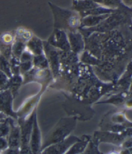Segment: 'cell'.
Instances as JSON below:
<instances>
[{"mask_svg":"<svg viewBox=\"0 0 132 154\" xmlns=\"http://www.w3.org/2000/svg\"><path fill=\"white\" fill-rule=\"evenodd\" d=\"M76 121L74 118L61 119L46 137L41 149L47 147L49 145L60 142L68 137L72 131L74 129Z\"/></svg>","mask_w":132,"mask_h":154,"instance_id":"cell-1","label":"cell"},{"mask_svg":"<svg viewBox=\"0 0 132 154\" xmlns=\"http://www.w3.org/2000/svg\"><path fill=\"white\" fill-rule=\"evenodd\" d=\"M50 6L54 12L55 25L56 27L71 29L81 25L79 16L75 12L56 8V6L51 4Z\"/></svg>","mask_w":132,"mask_h":154,"instance_id":"cell-2","label":"cell"},{"mask_svg":"<svg viewBox=\"0 0 132 154\" xmlns=\"http://www.w3.org/2000/svg\"><path fill=\"white\" fill-rule=\"evenodd\" d=\"M80 139L75 136H69L64 140L49 145L42 149L41 154H65L72 145Z\"/></svg>","mask_w":132,"mask_h":154,"instance_id":"cell-3","label":"cell"},{"mask_svg":"<svg viewBox=\"0 0 132 154\" xmlns=\"http://www.w3.org/2000/svg\"><path fill=\"white\" fill-rule=\"evenodd\" d=\"M12 94L10 89L0 91V113L16 118V114L12 110Z\"/></svg>","mask_w":132,"mask_h":154,"instance_id":"cell-4","label":"cell"},{"mask_svg":"<svg viewBox=\"0 0 132 154\" xmlns=\"http://www.w3.org/2000/svg\"><path fill=\"white\" fill-rule=\"evenodd\" d=\"M30 148L32 154H38L41 147V133L39 126H38L36 116H34L32 127L30 137Z\"/></svg>","mask_w":132,"mask_h":154,"instance_id":"cell-5","label":"cell"},{"mask_svg":"<svg viewBox=\"0 0 132 154\" xmlns=\"http://www.w3.org/2000/svg\"><path fill=\"white\" fill-rule=\"evenodd\" d=\"M21 129L19 126H11V130L8 134V147L12 149H19L21 146Z\"/></svg>","mask_w":132,"mask_h":154,"instance_id":"cell-6","label":"cell"},{"mask_svg":"<svg viewBox=\"0 0 132 154\" xmlns=\"http://www.w3.org/2000/svg\"><path fill=\"white\" fill-rule=\"evenodd\" d=\"M88 143L89 139L87 138V137L80 139L72 145L65 154H79L82 153L87 148Z\"/></svg>","mask_w":132,"mask_h":154,"instance_id":"cell-7","label":"cell"},{"mask_svg":"<svg viewBox=\"0 0 132 154\" xmlns=\"http://www.w3.org/2000/svg\"><path fill=\"white\" fill-rule=\"evenodd\" d=\"M109 14H103V15H98V16H90L87 17L84 19L81 24L83 25L85 27H93L95 26L96 25L99 24L102 20H104L105 18L108 17Z\"/></svg>","mask_w":132,"mask_h":154,"instance_id":"cell-8","label":"cell"},{"mask_svg":"<svg viewBox=\"0 0 132 154\" xmlns=\"http://www.w3.org/2000/svg\"><path fill=\"white\" fill-rule=\"evenodd\" d=\"M80 36V35H77V34H69L70 43H71V46L72 48H74L75 51L81 50L83 46L81 37Z\"/></svg>","mask_w":132,"mask_h":154,"instance_id":"cell-9","label":"cell"},{"mask_svg":"<svg viewBox=\"0 0 132 154\" xmlns=\"http://www.w3.org/2000/svg\"><path fill=\"white\" fill-rule=\"evenodd\" d=\"M0 71L6 74L8 77H11L10 64L7 60V58H6L1 54H0Z\"/></svg>","mask_w":132,"mask_h":154,"instance_id":"cell-10","label":"cell"},{"mask_svg":"<svg viewBox=\"0 0 132 154\" xmlns=\"http://www.w3.org/2000/svg\"><path fill=\"white\" fill-rule=\"evenodd\" d=\"M21 83V79L19 76H15L12 79H10V80H9L8 86H9L10 88V91H11L12 94L16 93L17 92Z\"/></svg>","mask_w":132,"mask_h":154,"instance_id":"cell-11","label":"cell"},{"mask_svg":"<svg viewBox=\"0 0 132 154\" xmlns=\"http://www.w3.org/2000/svg\"><path fill=\"white\" fill-rule=\"evenodd\" d=\"M83 154H100L97 145L93 142H89Z\"/></svg>","mask_w":132,"mask_h":154,"instance_id":"cell-12","label":"cell"},{"mask_svg":"<svg viewBox=\"0 0 132 154\" xmlns=\"http://www.w3.org/2000/svg\"><path fill=\"white\" fill-rule=\"evenodd\" d=\"M8 82H9V79L8 76L0 71V89H2V90L6 89L8 87Z\"/></svg>","mask_w":132,"mask_h":154,"instance_id":"cell-13","label":"cell"},{"mask_svg":"<svg viewBox=\"0 0 132 154\" xmlns=\"http://www.w3.org/2000/svg\"><path fill=\"white\" fill-rule=\"evenodd\" d=\"M40 40H31L28 44V48H31L34 52L36 53L40 54L41 45L40 44Z\"/></svg>","mask_w":132,"mask_h":154,"instance_id":"cell-14","label":"cell"},{"mask_svg":"<svg viewBox=\"0 0 132 154\" xmlns=\"http://www.w3.org/2000/svg\"><path fill=\"white\" fill-rule=\"evenodd\" d=\"M10 132L9 125H8L7 122H0V137H4L8 135Z\"/></svg>","mask_w":132,"mask_h":154,"instance_id":"cell-15","label":"cell"},{"mask_svg":"<svg viewBox=\"0 0 132 154\" xmlns=\"http://www.w3.org/2000/svg\"><path fill=\"white\" fill-rule=\"evenodd\" d=\"M121 0H103V4L105 6L110 7H117L119 5H121Z\"/></svg>","mask_w":132,"mask_h":154,"instance_id":"cell-16","label":"cell"},{"mask_svg":"<svg viewBox=\"0 0 132 154\" xmlns=\"http://www.w3.org/2000/svg\"><path fill=\"white\" fill-rule=\"evenodd\" d=\"M8 148V143L7 140L2 137H0V150L5 149Z\"/></svg>","mask_w":132,"mask_h":154,"instance_id":"cell-17","label":"cell"},{"mask_svg":"<svg viewBox=\"0 0 132 154\" xmlns=\"http://www.w3.org/2000/svg\"><path fill=\"white\" fill-rule=\"evenodd\" d=\"M5 154H20L19 149H12L8 148L5 152Z\"/></svg>","mask_w":132,"mask_h":154,"instance_id":"cell-18","label":"cell"},{"mask_svg":"<svg viewBox=\"0 0 132 154\" xmlns=\"http://www.w3.org/2000/svg\"><path fill=\"white\" fill-rule=\"evenodd\" d=\"M121 1L126 5H128L130 7L131 5V0H121Z\"/></svg>","mask_w":132,"mask_h":154,"instance_id":"cell-19","label":"cell"},{"mask_svg":"<svg viewBox=\"0 0 132 154\" xmlns=\"http://www.w3.org/2000/svg\"><path fill=\"white\" fill-rule=\"evenodd\" d=\"M88 1H92L99 4H103V0H88Z\"/></svg>","mask_w":132,"mask_h":154,"instance_id":"cell-20","label":"cell"},{"mask_svg":"<svg viewBox=\"0 0 132 154\" xmlns=\"http://www.w3.org/2000/svg\"><path fill=\"white\" fill-rule=\"evenodd\" d=\"M4 117H5V115L1 113H0V119H3Z\"/></svg>","mask_w":132,"mask_h":154,"instance_id":"cell-21","label":"cell"}]
</instances>
